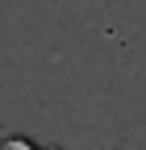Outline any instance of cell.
<instances>
[{"mask_svg":"<svg viewBox=\"0 0 146 150\" xmlns=\"http://www.w3.org/2000/svg\"><path fill=\"white\" fill-rule=\"evenodd\" d=\"M0 150H38V146L25 142V138H9V142H0Z\"/></svg>","mask_w":146,"mask_h":150,"instance_id":"obj_1","label":"cell"}]
</instances>
